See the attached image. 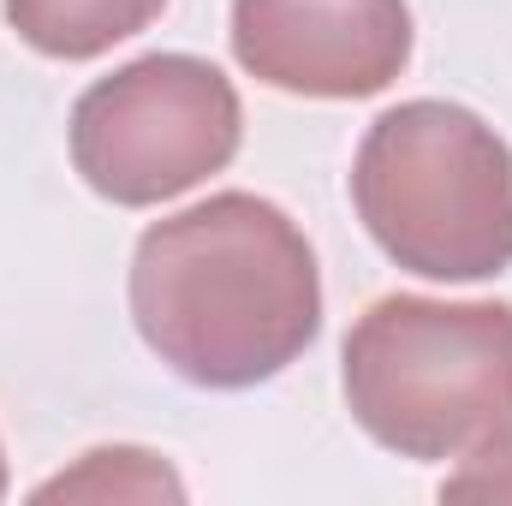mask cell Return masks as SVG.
Wrapping results in <instances>:
<instances>
[{"mask_svg":"<svg viewBox=\"0 0 512 506\" xmlns=\"http://www.w3.org/2000/svg\"><path fill=\"white\" fill-rule=\"evenodd\" d=\"M131 322L191 387H256L298 364L322 328L316 251L268 197L221 191L137 239Z\"/></svg>","mask_w":512,"mask_h":506,"instance_id":"1","label":"cell"},{"mask_svg":"<svg viewBox=\"0 0 512 506\" xmlns=\"http://www.w3.org/2000/svg\"><path fill=\"white\" fill-rule=\"evenodd\" d=\"M346 405L399 459H471L512 435V304H370L346 334Z\"/></svg>","mask_w":512,"mask_h":506,"instance_id":"2","label":"cell"},{"mask_svg":"<svg viewBox=\"0 0 512 506\" xmlns=\"http://www.w3.org/2000/svg\"><path fill=\"white\" fill-rule=\"evenodd\" d=\"M352 203L370 239L423 280L512 268V149L459 102H399L364 131Z\"/></svg>","mask_w":512,"mask_h":506,"instance_id":"3","label":"cell"},{"mask_svg":"<svg viewBox=\"0 0 512 506\" xmlns=\"http://www.w3.org/2000/svg\"><path fill=\"white\" fill-rule=\"evenodd\" d=\"M245 108L221 66L197 54H143L96 78L72 108V167L120 209L167 203L239 155Z\"/></svg>","mask_w":512,"mask_h":506,"instance_id":"4","label":"cell"},{"mask_svg":"<svg viewBox=\"0 0 512 506\" xmlns=\"http://www.w3.org/2000/svg\"><path fill=\"white\" fill-rule=\"evenodd\" d=\"M239 66L286 96H382L411 60L405 0H233Z\"/></svg>","mask_w":512,"mask_h":506,"instance_id":"5","label":"cell"},{"mask_svg":"<svg viewBox=\"0 0 512 506\" xmlns=\"http://www.w3.org/2000/svg\"><path fill=\"white\" fill-rule=\"evenodd\" d=\"M167 0H6V24L48 60H96L149 30Z\"/></svg>","mask_w":512,"mask_h":506,"instance_id":"6","label":"cell"},{"mask_svg":"<svg viewBox=\"0 0 512 506\" xmlns=\"http://www.w3.org/2000/svg\"><path fill=\"white\" fill-rule=\"evenodd\" d=\"M36 501H185V483L143 447H96L78 471H60Z\"/></svg>","mask_w":512,"mask_h":506,"instance_id":"7","label":"cell"},{"mask_svg":"<svg viewBox=\"0 0 512 506\" xmlns=\"http://www.w3.org/2000/svg\"><path fill=\"white\" fill-rule=\"evenodd\" d=\"M441 495H453V501H465V495L512 501V435L489 441V447H477V453H471V465H465L459 477H447V489H441Z\"/></svg>","mask_w":512,"mask_h":506,"instance_id":"8","label":"cell"},{"mask_svg":"<svg viewBox=\"0 0 512 506\" xmlns=\"http://www.w3.org/2000/svg\"><path fill=\"white\" fill-rule=\"evenodd\" d=\"M0 501H6V453H0Z\"/></svg>","mask_w":512,"mask_h":506,"instance_id":"9","label":"cell"}]
</instances>
